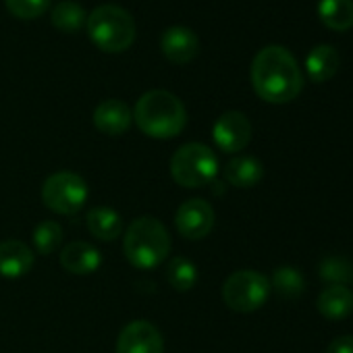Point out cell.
<instances>
[{"label": "cell", "mask_w": 353, "mask_h": 353, "mask_svg": "<svg viewBox=\"0 0 353 353\" xmlns=\"http://www.w3.org/2000/svg\"><path fill=\"white\" fill-rule=\"evenodd\" d=\"M123 252L131 266L152 270L168 258L170 237L158 219L141 216L129 225L123 239Z\"/></svg>", "instance_id": "cell-3"}, {"label": "cell", "mask_w": 353, "mask_h": 353, "mask_svg": "<svg viewBox=\"0 0 353 353\" xmlns=\"http://www.w3.org/2000/svg\"><path fill=\"white\" fill-rule=\"evenodd\" d=\"M170 174L176 185L198 190L214 181L219 174V158L216 154L198 141L185 143L176 150L170 158Z\"/></svg>", "instance_id": "cell-5"}, {"label": "cell", "mask_w": 353, "mask_h": 353, "mask_svg": "<svg viewBox=\"0 0 353 353\" xmlns=\"http://www.w3.org/2000/svg\"><path fill=\"white\" fill-rule=\"evenodd\" d=\"M303 276L297 268L293 266H281L274 270L272 281H270V289H274L281 297L285 299H295L303 293Z\"/></svg>", "instance_id": "cell-22"}, {"label": "cell", "mask_w": 353, "mask_h": 353, "mask_svg": "<svg viewBox=\"0 0 353 353\" xmlns=\"http://www.w3.org/2000/svg\"><path fill=\"white\" fill-rule=\"evenodd\" d=\"M166 281L176 291H190L198 283V268L188 258H172L166 266Z\"/></svg>", "instance_id": "cell-21"}, {"label": "cell", "mask_w": 353, "mask_h": 353, "mask_svg": "<svg viewBox=\"0 0 353 353\" xmlns=\"http://www.w3.org/2000/svg\"><path fill=\"white\" fill-rule=\"evenodd\" d=\"M61 264L65 270H69L73 274H92L100 268L102 256L94 245L85 243V241H73L63 248Z\"/></svg>", "instance_id": "cell-14"}, {"label": "cell", "mask_w": 353, "mask_h": 353, "mask_svg": "<svg viewBox=\"0 0 353 353\" xmlns=\"http://www.w3.org/2000/svg\"><path fill=\"white\" fill-rule=\"evenodd\" d=\"M318 274L324 283L330 285H347L353 279V264L341 256H328L320 262Z\"/></svg>", "instance_id": "cell-23"}, {"label": "cell", "mask_w": 353, "mask_h": 353, "mask_svg": "<svg viewBox=\"0 0 353 353\" xmlns=\"http://www.w3.org/2000/svg\"><path fill=\"white\" fill-rule=\"evenodd\" d=\"M133 121V110L123 100H104L94 110V125L106 135H123Z\"/></svg>", "instance_id": "cell-12"}, {"label": "cell", "mask_w": 353, "mask_h": 353, "mask_svg": "<svg viewBox=\"0 0 353 353\" xmlns=\"http://www.w3.org/2000/svg\"><path fill=\"white\" fill-rule=\"evenodd\" d=\"M50 19H52V26L65 34H77L88 21L85 9L79 3H75V0H63V3L54 5Z\"/></svg>", "instance_id": "cell-20"}, {"label": "cell", "mask_w": 353, "mask_h": 353, "mask_svg": "<svg viewBox=\"0 0 353 353\" xmlns=\"http://www.w3.org/2000/svg\"><path fill=\"white\" fill-rule=\"evenodd\" d=\"M254 92L270 104H287L303 90V75L295 57L283 46L262 48L252 63Z\"/></svg>", "instance_id": "cell-1"}, {"label": "cell", "mask_w": 353, "mask_h": 353, "mask_svg": "<svg viewBox=\"0 0 353 353\" xmlns=\"http://www.w3.org/2000/svg\"><path fill=\"white\" fill-rule=\"evenodd\" d=\"M85 225H88L90 235H94L96 239H102V241H114L123 231L121 214L114 212L112 208H104V206L92 208L85 216Z\"/></svg>", "instance_id": "cell-18"}, {"label": "cell", "mask_w": 353, "mask_h": 353, "mask_svg": "<svg viewBox=\"0 0 353 353\" xmlns=\"http://www.w3.org/2000/svg\"><path fill=\"white\" fill-rule=\"evenodd\" d=\"M320 21L332 32H349L353 28V0H320Z\"/></svg>", "instance_id": "cell-19"}, {"label": "cell", "mask_w": 353, "mask_h": 353, "mask_svg": "<svg viewBox=\"0 0 353 353\" xmlns=\"http://www.w3.org/2000/svg\"><path fill=\"white\" fill-rule=\"evenodd\" d=\"M117 353H164V339L152 322L135 320L121 330Z\"/></svg>", "instance_id": "cell-10"}, {"label": "cell", "mask_w": 353, "mask_h": 353, "mask_svg": "<svg viewBox=\"0 0 353 353\" xmlns=\"http://www.w3.org/2000/svg\"><path fill=\"white\" fill-rule=\"evenodd\" d=\"M318 312L328 320H343L353 312V291L347 285H328L318 295Z\"/></svg>", "instance_id": "cell-15"}, {"label": "cell", "mask_w": 353, "mask_h": 353, "mask_svg": "<svg viewBox=\"0 0 353 353\" xmlns=\"http://www.w3.org/2000/svg\"><path fill=\"white\" fill-rule=\"evenodd\" d=\"M88 185L79 174L61 170L50 174L42 185L44 206L57 214H77L88 202Z\"/></svg>", "instance_id": "cell-7"}, {"label": "cell", "mask_w": 353, "mask_h": 353, "mask_svg": "<svg viewBox=\"0 0 353 353\" xmlns=\"http://www.w3.org/2000/svg\"><path fill=\"white\" fill-rule=\"evenodd\" d=\"M212 139L227 154L241 152L252 139V123L243 112L229 110V112L221 114L219 121L214 123Z\"/></svg>", "instance_id": "cell-9"}, {"label": "cell", "mask_w": 353, "mask_h": 353, "mask_svg": "<svg viewBox=\"0 0 353 353\" xmlns=\"http://www.w3.org/2000/svg\"><path fill=\"white\" fill-rule=\"evenodd\" d=\"M270 295V281L256 270H237L223 285L225 303L239 314L256 312Z\"/></svg>", "instance_id": "cell-6"}, {"label": "cell", "mask_w": 353, "mask_h": 353, "mask_svg": "<svg viewBox=\"0 0 353 353\" xmlns=\"http://www.w3.org/2000/svg\"><path fill=\"white\" fill-rule=\"evenodd\" d=\"M214 208L200 198L188 200L185 204L179 206L174 216V227L185 239L198 241L204 239L206 235H210L212 227H214Z\"/></svg>", "instance_id": "cell-8"}, {"label": "cell", "mask_w": 353, "mask_h": 353, "mask_svg": "<svg viewBox=\"0 0 353 353\" xmlns=\"http://www.w3.org/2000/svg\"><path fill=\"white\" fill-rule=\"evenodd\" d=\"M61 241H63V229L54 221H44L34 229V245H36L38 254H42V256L57 252Z\"/></svg>", "instance_id": "cell-24"}, {"label": "cell", "mask_w": 353, "mask_h": 353, "mask_svg": "<svg viewBox=\"0 0 353 353\" xmlns=\"http://www.w3.org/2000/svg\"><path fill=\"white\" fill-rule=\"evenodd\" d=\"M326 353H353V334H343L330 341Z\"/></svg>", "instance_id": "cell-26"}, {"label": "cell", "mask_w": 353, "mask_h": 353, "mask_svg": "<svg viewBox=\"0 0 353 353\" xmlns=\"http://www.w3.org/2000/svg\"><path fill=\"white\" fill-rule=\"evenodd\" d=\"M162 54L174 65H188L200 52V38L185 26H172L160 38Z\"/></svg>", "instance_id": "cell-11"}, {"label": "cell", "mask_w": 353, "mask_h": 353, "mask_svg": "<svg viewBox=\"0 0 353 353\" xmlns=\"http://www.w3.org/2000/svg\"><path fill=\"white\" fill-rule=\"evenodd\" d=\"M225 176L233 188L248 190V188H256L262 181L264 168H262V162L254 156H235L227 164Z\"/></svg>", "instance_id": "cell-16"}, {"label": "cell", "mask_w": 353, "mask_h": 353, "mask_svg": "<svg viewBox=\"0 0 353 353\" xmlns=\"http://www.w3.org/2000/svg\"><path fill=\"white\" fill-rule=\"evenodd\" d=\"M135 125L154 139L176 137L188 125V110L183 102L166 90L145 92L133 108Z\"/></svg>", "instance_id": "cell-2"}, {"label": "cell", "mask_w": 353, "mask_h": 353, "mask_svg": "<svg viewBox=\"0 0 353 353\" xmlns=\"http://www.w3.org/2000/svg\"><path fill=\"white\" fill-rule=\"evenodd\" d=\"M85 30H88L90 40L100 50L110 52V54L125 52L127 48H131L137 36L133 17L129 15V11L117 5L96 7L88 15Z\"/></svg>", "instance_id": "cell-4"}, {"label": "cell", "mask_w": 353, "mask_h": 353, "mask_svg": "<svg viewBox=\"0 0 353 353\" xmlns=\"http://www.w3.org/2000/svg\"><path fill=\"white\" fill-rule=\"evenodd\" d=\"M34 266V252L17 239L0 243V276L19 279Z\"/></svg>", "instance_id": "cell-13"}, {"label": "cell", "mask_w": 353, "mask_h": 353, "mask_svg": "<svg viewBox=\"0 0 353 353\" xmlns=\"http://www.w3.org/2000/svg\"><path fill=\"white\" fill-rule=\"evenodd\" d=\"M7 9L19 19H38L50 9V0H5Z\"/></svg>", "instance_id": "cell-25"}, {"label": "cell", "mask_w": 353, "mask_h": 353, "mask_svg": "<svg viewBox=\"0 0 353 353\" xmlns=\"http://www.w3.org/2000/svg\"><path fill=\"white\" fill-rule=\"evenodd\" d=\"M339 65H341L339 52L326 44H320L314 50H310V54L305 59V71H307L310 79L316 83L332 79L339 71Z\"/></svg>", "instance_id": "cell-17"}]
</instances>
